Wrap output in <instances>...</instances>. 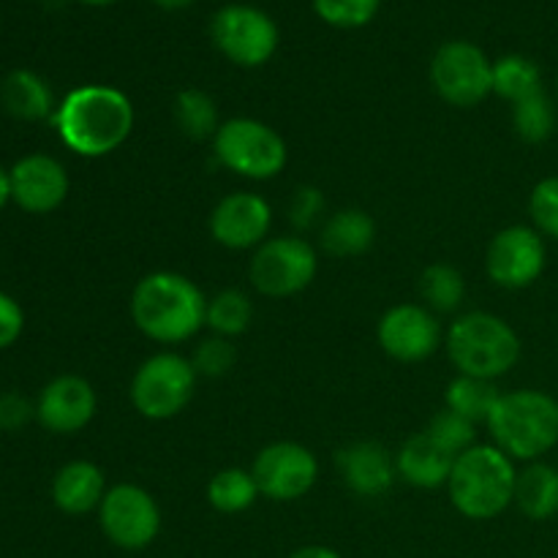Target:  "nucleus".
Masks as SVG:
<instances>
[{"label": "nucleus", "mask_w": 558, "mask_h": 558, "mask_svg": "<svg viewBox=\"0 0 558 558\" xmlns=\"http://www.w3.org/2000/svg\"><path fill=\"white\" fill-rule=\"evenodd\" d=\"M221 167L248 180H272L287 167V142L272 125L256 118H232L213 136Z\"/></svg>", "instance_id": "nucleus-6"}, {"label": "nucleus", "mask_w": 558, "mask_h": 558, "mask_svg": "<svg viewBox=\"0 0 558 558\" xmlns=\"http://www.w3.org/2000/svg\"><path fill=\"white\" fill-rule=\"evenodd\" d=\"M96 409L98 398L90 381L82 379V376L65 374L44 387L36 403V417L52 434L69 436L87 428L90 420L96 417Z\"/></svg>", "instance_id": "nucleus-17"}, {"label": "nucleus", "mask_w": 558, "mask_h": 558, "mask_svg": "<svg viewBox=\"0 0 558 558\" xmlns=\"http://www.w3.org/2000/svg\"><path fill=\"white\" fill-rule=\"evenodd\" d=\"M254 322V303L240 289H221L216 298L207 300L205 325L210 327L213 336L238 338Z\"/></svg>", "instance_id": "nucleus-27"}, {"label": "nucleus", "mask_w": 558, "mask_h": 558, "mask_svg": "<svg viewBox=\"0 0 558 558\" xmlns=\"http://www.w3.org/2000/svg\"><path fill=\"white\" fill-rule=\"evenodd\" d=\"M512 129L529 145L548 142L556 131V107L545 90L512 104Z\"/></svg>", "instance_id": "nucleus-30"}, {"label": "nucleus", "mask_w": 558, "mask_h": 558, "mask_svg": "<svg viewBox=\"0 0 558 558\" xmlns=\"http://www.w3.org/2000/svg\"><path fill=\"white\" fill-rule=\"evenodd\" d=\"M82 3H87V5H112V3H118V0H82Z\"/></svg>", "instance_id": "nucleus-41"}, {"label": "nucleus", "mask_w": 558, "mask_h": 558, "mask_svg": "<svg viewBox=\"0 0 558 558\" xmlns=\"http://www.w3.org/2000/svg\"><path fill=\"white\" fill-rule=\"evenodd\" d=\"M11 183V202L22 207L25 213H44L58 210L69 196V172L63 163L44 153L20 158L9 172Z\"/></svg>", "instance_id": "nucleus-16"}, {"label": "nucleus", "mask_w": 558, "mask_h": 558, "mask_svg": "<svg viewBox=\"0 0 558 558\" xmlns=\"http://www.w3.org/2000/svg\"><path fill=\"white\" fill-rule=\"evenodd\" d=\"M336 463L343 483L349 485V490H354L357 496H365V499H379L398 480L396 458L379 441H357V445H349L347 450L338 452Z\"/></svg>", "instance_id": "nucleus-18"}, {"label": "nucleus", "mask_w": 558, "mask_h": 558, "mask_svg": "<svg viewBox=\"0 0 558 558\" xmlns=\"http://www.w3.org/2000/svg\"><path fill=\"white\" fill-rule=\"evenodd\" d=\"M272 227V210L265 196L238 191L227 194L210 213V234L229 251L259 248Z\"/></svg>", "instance_id": "nucleus-15"}, {"label": "nucleus", "mask_w": 558, "mask_h": 558, "mask_svg": "<svg viewBox=\"0 0 558 558\" xmlns=\"http://www.w3.org/2000/svg\"><path fill=\"white\" fill-rule=\"evenodd\" d=\"M485 425L494 445L512 461H543L558 445V401L543 390L501 392Z\"/></svg>", "instance_id": "nucleus-4"}, {"label": "nucleus", "mask_w": 558, "mask_h": 558, "mask_svg": "<svg viewBox=\"0 0 558 558\" xmlns=\"http://www.w3.org/2000/svg\"><path fill=\"white\" fill-rule=\"evenodd\" d=\"M210 36L218 52L243 69L265 65L278 49V25L272 16L245 3L223 5L221 11H216Z\"/></svg>", "instance_id": "nucleus-10"}, {"label": "nucleus", "mask_w": 558, "mask_h": 558, "mask_svg": "<svg viewBox=\"0 0 558 558\" xmlns=\"http://www.w3.org/2000/svg\"><path fill=\"white\" fill-rule=\"evenodd\" d=\"M196 371L191 360L174 352H158L136 368L131 379V403L145 420H172L191 403Z\"/></svg>", "instance_id": "nucleus-7"}, {"label": "nucleus", "mask_w": 558, "mask_h": 558, "mask_svg": "<svg viewBox=\"0 0 558 558\" xmlns=\"http://www.w3.org/2000/svg\"><path fill=\"white\" fill-rule=\"evenodd\" d=\"M548 248L534 227H507L494 234L485 254L488 278L501 289H526L543 276Z\"/></svg>", "instance_id": "nucleus-12"}, {"label": "nucleus", "mask_w": 558, "mask_h": 558, "mask_svg": "<svg viewBox=\"0 0 558 558\" xmlns=\"http://www.w3.org/2000/svg\"><path fill=\"white\" fill-rule=\"evenodd\" d=\"M543 90V71L523 54H505L494 63V93L505 101L518 104Z\"/></svg>", "instance_id": "nucleus-26"}, {"label": "nucleus", "mask_w": 558, "mask_h": 558, "mask_svg": "<svg viewBox=\"0 0 558 558\" xmlns=\"http://www.w3.org/2000/svg\"><path fill=\"white\" fill-rule=\"evenodd\" d=\"M251 474L265 499L298 501L316 485L319 461L298 441H276L256 456Z\"/></svg>", "instance_id": "nucleus-13"}, {"label": "nucleus", "mask_w": 558, "mask_h": 558, "mask_svg": "<svg viewBox=\"0 0 558 558\" xmlns=\"http://www.w3.org/2000/svg\"><path fill=\"white\" fill-rule=\"evenodd\" d=\"M515 505L529 521H550L558 515V469L534 461L518 472Z\"/></svg>", "instance_id": "nucleus-23"}, {"label": "nucleus", "mask_w": 558, "mask_h": 558, "mask_svg": "<svg viewBox=\"0 0 558 558\" xmlns=\"http://www.w3.org/2000/svg\"><path fill=\"white\" fill-rule=\"evenodd\" d=\"M98 523H101L104 537L114 548L136 554L156 543L161 532V507L140 485L120 483L104 496L98 507Z\"/></svg>", "instance_id": "nucleus-11"}, {"label": "nucleus", "mask_w": 558, "mask_h": 558, "mask_svg": "<svg viewBox=\"0 0 558 558\" xmlns=\"http://www.w3.org/2000/svg\"><path fill=\"white\" fill-rule=\"evenodd\" d=\"M319 270V256L314 245L294 234L267 238L254 251L248 265V278L254 289L265 298H292L314 283Z\"/></svg>", "instance_id": "nucleus-8"}, {"label": "nucleus", "mask_w": 558, "mask_h": 558, "mask_svg": "<svg viewBox=\"0 0 558 558\" xmlns=\"http://www.w3.org/2000/svg\"><path fill=\"white\" fill-rule=\"evenodd\" d=\"M425 434L441 447V450L450 452L452 458L463 456L466 450H472L477 445V423L466 420L463 414L452 412V409H439V412L430 417Z\"/></svg>", "instance_id": "nucleus-31"}, {"label": "nucleus", "mask_w": 558, "mask_h": 558, "mask_svg": "<svg viewBox=\"0 0 558 558\" xmlns=\"http://www.w3.org/2000/svg\"><path fill=\"white\" fill-rule=\"evenodd\" d=\"M207 298L191 278L158 270L142 278L131 294L136 330L156 343H183L205 327Z\"/></svg>", "instance_id": "nucleus-2"}, {"label": "nucleus", "mask_w": 558, "mask_h": 558, "mask_svg": "<svg viewBox=\"0 0 558 558\" xmlns=\"http://www.w3.org/2000/svg\"><path fill=\"white\" fill-rule=\"evenodd\" d=\"M452 466H456V458L441 450L425 430L412 436L396 456L398 477L423 490L441 488V485L450 483Z\"/></svg>", "instance_id": "nucleus-20"}, {"label": "nucleus", "mask_w": 558, "mask_h": 558, "mask_svg": "<svg viewBox=\"0 0 558 558\" xmlns=\"http://www.w3.org/2000/svg\"><path fill=\"white\" fill-rule=\"evenodd\" d=\"M420 294L425 300V308H430L434 314H452L466 300V281H463L461 270L445 265V262H436L423 270Z\"/></svg>", "instance_id": "nucleus-28"}, {"label": "nucleus", "mask_w": 558, "mask_h": 558, "mask_svg": "<svg viewBox=\"0 0 558 558\" xmlns=\"http://www.w3.org/2000/svg\"><path fill=\"white\" fill-rule=\"evenodd\" d=\"M434 90L447 104L472 109L494 93V63L472 41H447L430 60Z\"/></svg>", "instance_id": "nucleus-9"}, {"label": "nucleus", "mask_w": 558, "mask_h": 558, "mask_svg": "<svg viewBox=\"0 0 558 558\" xmlns=\"http://www.w3.org/2000/svg\"><path fill=\"white\" fill-rule=\"evenodd\" d=\"M289 558H341V554L327 545H305V548H298Z\"/></svg>", "instance_id": "nucleus-38"}, {"label": "nucleus", "mask_w": 558, "mask_h": 558, "mask_svg": "<svg viewBox=\"0 0 558 558\" xmlns=\"http://www.w3.org/2000/svg\"><path fill=\"white\" fill-rule=\"evenodd\" d=\"M234 363H238V349H234L232 338L221 336L205 338V341L194 349V357H191L196 376H207V379L227 376L229 371L234 368Z\"/></svg>", "instance_id": "nucleus-33"}, {"label": "nucleus", "mask_w": 558, "mask_h": 558, "mask_svg": "<svg viewBox=\"0 0 558 558\" xmlns=\"http://www.w3.org/2000/svg\"><path fill=\"white\" fill-rule=\"evenodd\" d=\"M52 123L76 156L104 158L134 131V104L112 85H82L58 104Z\"/></svg>", "instance_id": "nucleus-1"}, {"label": "nucleus", "mask_w": 558, "mask_h": 558, "mask_svg": "<svg viewBox=\"0 0 558 558\" xmlns=\"http://www.w3.org/2000/svg\"><path fill=\"white\" fill-rule=\"evenodd\" d=\"M529 216L543 238L558 240V178L539 180L529 196Z\"/></svg>", "instance_id": "nucleus-34"}, {"label": "nucleus", "mask_w": 558, "mask_h": 558, "mask_svg": "<svg viewBox=\"0 0 558 558\" xmlns=\"http://www.w3.org/2000/svg\"><path fill=\"white\" fill-rule=\"evenodd\" d=\"M259 485L245 469H223L207 483V501L223 515H240L259 499Z\"/></svg>", "instance_id": "nucleus-25"}, {"label": "nucleus", "mask_w": 558, "mask_h": 558, "mask_svg": "<svg viewBox=\"0 0 558 558\" xmlns=\"http://www.w3.org/2000/svg\"><path fill=\"white\" fill-rule=\"evenodd\" d=\"M447 354L458 374L477 379H501L521 360V338L510 322L488 311L458 316L445 336Z\"/></svg>", "instance_id": "nucleus-5"}, {"label": "nucleus", "mask_w": 558, "mask_h": 558, "mask_svg": "<svg viewBox=\"0 0 558 558\" xmlns=\"http://www.w3.org/2000/svg\"><path fill=\"white\" fill-rule=\"evenodd\" d=\"M33 414H36V407H31V401L20 392L0 396V430H20L22 425L31 423Z\"/></svg>", "instance_id": "nucleus-37"}, {"label": "nucleus", "mask_w": 558, "mask_h": 558, "mask_svg": "<svg viewBox=\"0 0 558 558\" xmlns=\"http://www.w3.org/2000/svg\"><path fill=\"white\" fill-rule=\"evenodd\" d=\"M322 248L330 256H341V259H352V256L365 254L376 240V223L360 207H347L338 210L322 223Z\"/></svg>", "instance_id": "nucleus-22"}, {"label": "nucleus", "mask_w": 558, "mask_h": 558, "mask_svg": "<svg viewBox=\"0 0 558 558\" xmlns=\"http://www.w3.org/2000/svg\"><path fill=\"white\" fill-rule=\"evenodd\" d=\"M174 120H178V129L189 140H213L216 131L221 129L216 101L205 90H196V87L178 93V98H174Z\"/></svg>", "instance_id": "nucleus-29"}, {"label": "nucleus", "mask_w": 558, "mask_h": 558, "mask_svg": "<svg viewBox=\"0 0 558 558\" xmlns=\"http://www.w3.org/2000/svg\"><path fill=\"white\" fill-rule=\"evenodd\" d=\"M0 101H3L5 112L14 114L16 120H27V123L54 118L58 112L52 87L36 71L27 69H16L5 76L3 87H0Z\"/></svg>", "instance_id": "nucleus-21"}, {"label": "nucleus", "mask_w": 558, "mask_h": 558, "mask_svg": "<svg viewBox=\"0 0 558 558\" xmlns=\"http://www.w3.org/2000/svg\"><path fill=\"white\" fill-rule=\"evenodd\" d=\"M153 3L163 11H183V9H189L194 0H153Z\"/></svg>", "instance_id": "nucleus-40"}, {"label": "nucleus", "mask_w": 558, "mask_h": 558, "mask_svg": "<svg viewBox=\"0 0 558 558\" xmlns=\"http://www.w3.org/2000/svg\"><path fill=\"white\" fill-rule=\"evenodd\" d=\"M325 213V196H322L319 189L314 185H303V189L294 191L292 205H289V218L298 229H308L314 227L316 221Z\"/></svg>", "instance_id": "nucleus-35"}, {"label": "nucleus", "mask_w": 558, "mask_h": 558, "mask_svg": "<svg viewBox=\"0 0 558 558\" xmlns=\"http://www.w3.org/2000/svg\"><path fill=\"white\" fill-rule=\"evenodd\" d=\"M379 347L398 363H423L441 347L439 319L430 308L417 303L392 305L379 319Z\"/></svg>", "instance_id": "nucleus-14"}, {"label": "nucleus", "mask_w": 558, "mask_h": 558, "mask_svg": "<svg viewBox=\"0 0 558 558\" xmlns=\"http://www.w3.org/2000/svg\"><path fill=\"white\" fill-rule=\"evenodd\" d=\"M25 330V314L11 294L0 292V352L14 347Z\"/></svg>", "instance_id": "nucleus-36"}, {"label": "nucleus", "mask_w": 558, "mask_h": 558, "mask_svg": "<svg viewBox=\"0 0 558 558\" xmlns=\"http://www.w3.org/2000/svg\"><path fill=\"white\" fill-rule=\"evenodd\" d=\"M107 477L90 461H71L54 474L52 501L65 515H87L101 507L107 496Z\"/></svg>", "instance_id": "nucleus-19"}, {"label": "nucleus", "mask_w": 558, "mask_h": 558, "mask_svg": "<svg viewBox=\"0 0 558 558\" xmlns=\"http://www.w3.org/2000/svg\"><path fill=\"white\" fill-rule=\"evenodd\" d=\"M11 199V183H9V172H5L3 167H0V210H3L5 205H9Z\"/></svg>", "instance_id": "nucleus-39"}, {"label": "nucleus", "mask_w": 558, "mask_h": 558, "mask_svg": "<svg viewBox=\"0 0 558 558\" xmlns=\"http://www.w3.org/2000/svg\"><path fill=\"white\" fill-rule=\"evenodd\" d=\"M499 398H501V392H499V387H496V381L458 374L456 379L447 385L445 407L452 409V412L463 414V417L472 420V423L483 425L490 420V414H494Z\"/></svg>", "instance_id": "nucleus-24"}, {"label": "nucleus", "mask_w": 558, "mask_h": 558, "mask_svg": "<svg viewBox=\"0 0 558 558\" xmlns=\"http://www.w3.org/2000/svg\"><path fill=\"white\" fill-rule=\"evenodd\" d=\"M518 469L510 456L496 445H474L456 458L450 483V501L469 521H494L515 505Z\"/></svg>", "instance_id": "nucleus-3"}, {"label": "nucleus", "mask_w": 558, "mask_h": 558, "mask_svg": "<svg viewBox=\"0 0 558 558\" xmlns=\"http://www.w3.org/2000/svg\"><path fill=\"white\" fill-rule=\"evenodd\" d=\"M381 0H314V11L327 25L354 31L368 25L379 11Z\"/></svg>", "instance_id": "nucleus-32"}]
</instances>
